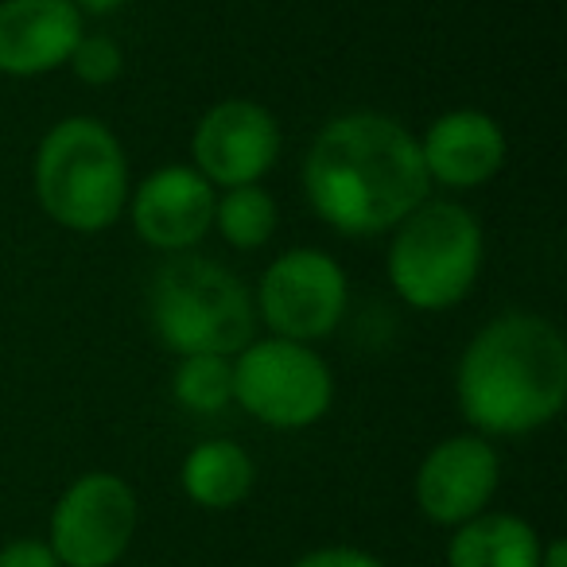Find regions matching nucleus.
I'll use <instances>...</instances> for the list:
<instances>
[{"label": "nucleus", "mask_w": 567, "mask_h": 567, "mask_svg": "<svg viewBox=\"0 0 567 567\" xmlns=\"http://www.w3.org/2000/svg\"><path fill=\"white\" fill-rule=\"evenodd\" d=\"M74 9L82 12V17H110V12H117V9H125L128 0H71Z\"/></svg>", "instance_id": "obj_21"}, {"label": "nucleus", "mask_w": 567, "mask_h": 567, "mask_svg": "<svg viewBox=\"0 0 567 567\" xmlns=\"http://www.w3.org/2000/svg\"><path fill=\"white\" fill-rule=\"evenodd\" d=\"M540 567H567V544L559 540V536L544 540V548H540Z\"/></svg>", "instance_id": "obj_22"}, {"label": "nucleus", "mask_w": 567, "mask_h": 567, "mask_svg": "<svg viewBox=\"0 0 567 567\" xmlns=\"http://www.w3.org/2000/svg\"><path fill=\"white\" fill-rule=\"evenodd\" d=\"M35 198L55 226L102 234L128 206V159L97 117H63L43 133L32 164Z\"/></svg>", "instance_id": "obj_3"}, {"label": "nucleus", "mask_w": 567, "mask_h": 567, "mask_svg": "<svg viewBox=\"0 0 567 567\" xmlns=\"http://www.w3.org/2000/svg\"><path fill=\"white\" fill-rule=\"evenodd\" d=\"M509 141L505 128L482 110H451L420 136V159L432 187L474 190L505 167Z\"/></svg>", "instance_id": "obj_12"}, {"label": "nucleus", "mask_w": 567, "mask_h": 567, "mask_svg": "<svg viewBox=\"0 0 567 567\" xmlns=\"http://www.w3.org/2000/svg\"><path fill=\"white\" fill-rule=\"evenodd\" d=\"M74 74H79L86 86H110V82L121 79L125 71V51L113 35H90L82 32V40L74 43L71 59H66Z\"/></svg>", "instance_id": "obj_18"}, {"label": "nucleus", "mask_w": 567, "mask_h": 567, "mask_svg": "<svg viewBox=\"0 0 567 567\" xmlns=\"http://www.w3.org/2000/svg\"><path fill=\"white\" fill-rule=\"evenodd\" d=\"M141 505L121 474L90 471L59 494L48 544L63 567H113L133 548Z\"/></svg>", "instance_id": "obj_8"}, {"label": "nucleus", "mask_w": 567, "mask_h": 567, "mask_svg": "<svg viewBox=\"0 0 567 567\" xmlns=\"http://www.w3.org/2000/svg\"><path fill=\"white\" fill-rule=\"evenodd\" d=\"M214 198L218 187H210L190 164L159 167L128 190L136 237L159 252L195 249L214 226Z\"/></svg>", "instance_id": "obj_11"}, {"label": "nucleus", "mask_w": 567, "mask_h": 567, "mask_svg": "<svg viewBox=\"0 0 567 567\" xmlns=\"http://www.w3.org/2000/svg\"><path fill=\"white\" fill-rule=\"evenodd\" d=\"M234 401L265 427L300 432L331 412V365L308 342L252 339L234 354Z\"/></svg>", "instance_id": "obj_6"}, {"label": "nucleus", "mask_w": 567, "mask_h": 567, "mask_svg": "<svg viewBox=\"0 0 567 567\" xmlns=\"http://www.w3.org/2000/svg\"><path fill=\"white\" fill-rule=\"evenodd\" d=\"M385 272L393 292L416 311H447L478 284L486 237L482 221L463 203H420L396 229H389Z\"/></svg>", "instance_id": "obj_5"}, {"label": "nucleus", "mask_w": 567, "mask_h": 567, "mask_svg": "<svg viewBox=\"0 0 567 567\" xmlns=\"http://www.w3.org/2000/svg\"><path fill=\"white\" fill-rule=\"evenodd\" d=\"M284 148L280 121L249 97H226L210 105L190 136L195 172L210 187H245L260 183L276 167Z\"/></svg>", "instance_id": "obj_9"}, {"label": "nucleus", "mask_w": 567, "mask_h": 567, "mask_svg": "<svg viewBox=\"0 0 567 567\" xmlns=\"http://www.w3.org/2000/svg\"><path fill=\"white\" fill-rule=\"evenodd\" d=\"M292 567H385L373 551L362 548H347V544H331V548H316L303 551Z\"/></svg>", "instance_id": "obj_19"}, {"label": "nucleus", "mask_w": 567, "mask_h": 567, "mask_svg": "<svg viewBox=\"0 0 567 567\" xmlns=\"http://www.w3.org/2000/svg\"><path fill=\"white\" fill-rule=\"evenodd\" d=\"M463 420L478 435L540 432L567 404V339L533 311L497 316L466 342L455 370Z\"/></svg>", "instance_id": "obj_2"}, {"label": "nucleus", "mask_w": 567, "mask_h": 567, "mask_svg": "<svg viewBox=\"0 0 567 567\" xmlns=\"http://www.w3.org/2000/svg\"><path fill=\"white\" fill-rule=\"evenodd\" d=\"M82 32V12L71 0H0V74L40 79L59 71Z\"/></svg>", "instance_id": "obj_13"}, {"label": "nucleus", "mask_w": 567, "mask_h": 567, "mask_svg": "<svg viewBox=\"0 0 567 567\" xmlns=\"http://www.w3.org/2000/svg\"><path fill=\"white\" fill-rule=\"evenodd\" d=\"M175 401L187 412L214 416L234 401V358L221 354H187L179 358L172 378Z\"/></svg>", "instance_id": "obj_17"}, {"label": "nucleus", "mask_w": 567, "mask_h": 567, "mask_svg": "<svg viewBox=\"0 0 567 567\" xmlns=\"http://www.w3.org/2000/svg\"><path fill=\"white\" fill-rule=\"evenodd\" d=\"M148 316L156 339L179 358H234L257 339V303L241 276L198 252H172L152 272Z\"/></svg>", "instance_id": "obj_4"}, {"label": "nucleus", "mask_w": 567, "mask_h": 567, "mask_svg": "<svg viewBox=\"0 0 567 567\" xmlns=\"http://www.w3.org/2000/svg\"><path fill=\"white\" fill-rule=\"evenodd\" d=\"M276 198L268 195L260 183H245V187H226L214 198V226L221 234V241L234 245V249L249 252L268 245V237L276 234Z\"/></svg>", "instance_id": "obj_16"}, {"label": "nucleus", "mask_w": 567, "mask_h": 567, "mask_svg": "<svg viewBox=\"0 0 567 567\" xmlns=\"http://www.w3.org/2000/svg\"><path fill=\"white\" fill-rule=\"evenodd\" d=\"M540 533L517 513H478L455 525L447 567H540Z\"/></svg>", "instance_id": "obj_14"}, {"label": "nucleus", "mask_w": 567, "mask_h": 567, "mask_svg": "<svg viewBox=\"0 0 567 567\" xmlns=\"http://www.w3.org/2000/svg\"><path fill=\"white\" fill-rule=\"evenodd\" d=\"M179 486L187 502L198 509L226 513L237 509L257 486V463L241 443L229 440H206L187 451L179 466Z\"/></svg>", "instance_id": "obj_15"}, {"label": "nucleus", "mask_w": 567, "mask_h": 567, "mask_svg": "<svg viewBox=\"0 0 567 567\" xmlns=\"http://www.w3.org/2000/svg\"><path fill=\"white\" fill-rule=\"evenodd\" d=\"M257 316L276 339L319 342L339 331L350 303L347 268L311 245L288 249L265 268L257 284Z\"/></svg>", "instance_id": "obj_7"}, {"label": "nucleus", "mask_w": 567, "mask_h": 567, "mask_svg": "<svg viewBox=\"0 0 567 567\" xmlns=\"http://www.w3.org/2000/svg\"><path fill=\"white\" fill-rule=\"evenodd\" d=\"M0 567H63V564H59V556L51 551L48 540L24 536V540H12L0 548Z\"/></svg>", "instance_id": "obj_20"}, {"label": "nucleus", "mask_w": 567, "mask_h": 567, "mask_svg": "<svg viewBox=\"0 0 567 567\" xmlns=\"http://www.w3.org/2000/svg\"><path fill=\"white\" fill-rule=\"evenodd\" d=\"M502 482V458L478 432L447 435L416 471V505L432 525L455 528L489 509Z\"/></svg>", "instance_id": "obj_10"}, {"label": "nucleus", "mask_w": 567, "mask_h": 567, "mask_svg": "<svg viewBox=\"0 0 567 567\" xmlns=\"http://www.w3.org/2000/svg\"><path fill=\"white\" fill-rule=\"evenodd\" d=\"M300 179L319 221L342 237L389 234L432 195L412 128L373 110L327 121L303 156Z\"/></svg>", "instance_id": "obj_1"}]
</instances>
